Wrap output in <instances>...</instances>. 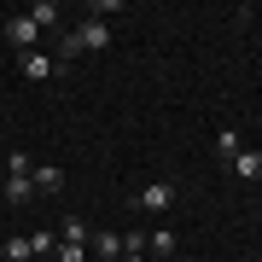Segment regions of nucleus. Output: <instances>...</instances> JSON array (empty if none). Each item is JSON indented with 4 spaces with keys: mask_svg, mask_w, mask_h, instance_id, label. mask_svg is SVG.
Instances as JSON below:
<instances>
[{
    "mask_svg": "<svg viewBox=\"0 0 262 262\" xmlns=\"http://www.w3.org/2000/svg\"><path fill=\"white\" fill-rule=\"evenodd\" d=\"M122 262H146V251H128V256H122Z\"/></svg>",
    "mask_w": 262,
    "mask_h": 262,
    "instance_id": "17",
    "label": "nucleus"
},
{
    "mask_svg": "<svg viewBox=\"0 0 262 262\" xmlns=\"http://www.w3.org/2000/svg\"><path fill=\"white\" fill-rule=\"evenodd\" d=\"M58 245H88V222L82 215H64L58 222Z\"/></svg>",
    "mask_w": 262,
    "mask_h": 262,
    "instance_id": "9",
    "label": "nucleus"
},
{
    "mask_svg": "<svg viewBox=\"0 0 262 262\" xmlns=\"http://www.w3.org/2000/svg\"><path fill=\"white\" fill-rule=\"evenodd\" d=\"M233 175H239V181H262V151H251V146H245L239 158H233Z\"/></svg>",
    "mask_w": 262,
    "mask_h": 262,
    "instance_id": "8",
    "label": "nucleus"
},
{
    "mask_svg": "<svg viewBox=\"0 0 262 262\" xmlns=\"http://www.w3.org/2000/svg\"><path fill=\"white\" fill-rule=\"evenodd\" d=\"M111 47V24H99V18H88V24H76L64 41H58V58H76V53H105Z\"/></svg>",
    "mask_w": 262,
    "mask_h": 262,
    "instance_id": "1",
    "label": "nucleus"
},
{
    "mask_svg": "<svg viewBox=\"0 0 262 262\" xmlns=\"http://www.w3.org/2000/svg\"><path fill=\"white\" fill-rule=\"evenodd\" d=\"M29 198H35V181L29 175H6V204L18 210V204H29Z\"/></svg>",
    "mask_w": 262,
    "mask_h": 262,
    "instance_id": "7",
    "label": "nucleus"
},
{
    "mask_svg": "<svg viewBox=\"0 0 262 262\" xmlns=\"http://www.w3.org/2000/svg\"><path fill=\"white\" fill-rule=\"evenodd\" d=\"M215 151H222V158H227V163H233V158H239V151H245V140H239V134H233V128H222V134H215Z\"/></svg>",
    "mask_w": 262,
    "mask_h": 262,
    "instance_id": "13",
    "label": "nucleus"
},
{
    "mask_svg": "<svg viewBox=\"0 0 262 262\" xmlns=\"http://www.w3.org/2000/svg\"><path fill=\"white\" fill-rule=\"evenodd\" d=\"M29 181H35V192H41V198L64 192V169H58V163H35V175H29Z\"/></svg>",
    "mask_w": 262,
    "mask_h": 262,
    "instance_id": "4",
    "label": "nucleus"
},
{
    "mask_svg": "<svg viewBox=\"0 0 262 262\" xmlns=\"http://www.w3.org/2000/svg\"><path fill=\"white\" fill-rule=\"evenodd\" d=\"M41 262H53V256H41Z\"/></svg>",
    "mask_w": 262,
    "mask_h": 262,
    "instance_id": "18",
    "label": "nucleus"
},
{
    "mask_svg": "<svg viewBox=\"0 0 262 262\" xmlns=\"http://www.w3.org/2000/svg\"><path fill=\"white\" fill-rule=\"evenodd\" d=\"M29 251H35V262H41V256H53V251H58V233L35 227V233H29Z\"/></svg>",
    "mask_w": 262,
    "mask_h": 262,
    "instance_id": "12",
    "label": "nucleus"
},
{
    "mask_svg": "<svg viewBox=\"0 0 262 262\" xmlns=\"http://www.w3.org/2000/svg\"><path fill=\"white\" fill-rule=\"evenodd\" d=\"M29 18H35L41 29H58V6H53V0H41V6H29Z\"/></svg>",
    "mask_w": 262,
    "mask_h": 262,
    "instance_id": "14",
    "label": "nucleus"
},
{
    "mask_svg": "<svg viewBox=\"0 0 262 262\" xmlns=\"http://www.w3.org/2000/svg\"><path fill=\"white\" fill-rule=\"evenodd\" d=\"M53 262H88V245H58Z\"/></svg>",
    "mask_w": 262,
    "mask_h": 262,
    "instance_id": "16",
    "label": "nucleus"
},
{
    "mask_svg": "<svg viewBox=\"0 0 262 262\" xmlns=\"http://www.w3.org/2000/svg\"><path fill=\"white\" fill-rule=\"evenodd\" d=\"M146 251H151V256H163V262H175V233H169V227L146 233Z\"/></svg>",
    "mask_w": 262,
    "mask_h": 262,
    "instance_id": "10",
    "label": "nucleus"
},
{
    "mask_svg": "<svg viewBox=\"0 0 262 262\" xmlns=\"http://www.w3.org/2000/svg\"><path fill=\"white\" fill-rule=\"evenodd\" d=\"M94 262H122V233H94Z\"/></svg>",
    "mask_w": 262,
    "mask_h": 262,
    "instance_id": "6",
    "label": "nucleus"
},
{
    "mask_svg": "<svg viewBox=\"0 0 262 262\" xmlns=\"http://www.w3.org/2000/svg\"><path fill=\"white\" fill-rule=\"evenodd\" d=\"M0 256H6V262H35V251H29V233L6 239V245H0Z\"/></svg>",
    "mask_w": 262,
    "mask_h": 262,
    "instance_id": "11",
    "label": "nucleus"
},
{
    "mask_svg": "<svg viewBox=\"0 0 262 262\" xmlns=\"http://www.w3.org/2000/svg\"><path fill=\"white\" fill-rule=\"evenodd\" d=\"M18 70L29 76V82H47V76H53L58 64H53V58H47V53H41V47H35V53H18Z\"/></svg>",
    "mask_w": 262,
    "mask_h": 262,
    "instance_id": "5",
    "label": "nucleus"
},
{
    "mask_svg": "<svg viewBox=\"0 0 262 262\" xmlns=\"http://www.w3.org/2000/svg\"><path fill=\"white\" fill-rule=\"evenodd\" d=\"M6 175H35V158H29V151H12V158H6Z\"/></svg>",
    "mask_w": 262,
    "mask_h": 262,
    "instance_id": "15",
    "label": "nucleus"
},
{
    "mask_svg": "<svg viewBox=\"0 0 262 262\" xmlns=\"http://www.w3.org/2000/svg\"><path fill=\"white\" fill-rule=\"evenodd\" d=\"M134 204H140V210H151V215H163L169 204H175V181H146Z\"/></svg>",
    "mask_w": 262,
    "mask_h": 262,
    "instance_id": "2",
    "label": "nucleus"
},
{
    "mask_svg": "<svg viewBox=\"0 0 262 262\" xmlns=\"http://www.w3.org/2000/svg\"><path fill=\"white\" fill-rule=\"evenodd\" d=\"M6 41H12L18 53H35V41H41V24L29 18V12H24V18H6Z\"/></svg>",
    "mask_w": 262,
    "mask_h": 262,
    "instance_id": "3",
    "label": "nucleus"
}]
</instances>
